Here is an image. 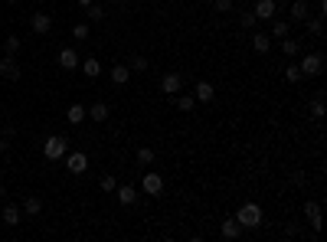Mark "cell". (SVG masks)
<instances>
[{
	"label": "cell",
	"mask_w": 327,
	"mask_h": 242,
	"mask_svg": "<svg viewBox=\"0 0 327 242\" xmlns=\"http://www.w3.org/2000/svg\"><path fill=\"white\" fill-rule=\"evenodd\" d=\"M285 79H288L291 85H298V82H301L304 75H301V69H298V66H285Z\"/></svg>",
	"instance_id": "cell-28"
},
{
	"label": "cell",
	"mask_w": 327,
	"mask_h": 242,
	"mask_svg": "<svg viewBox=\"0 0 327 242\" xmlns=\"http://www.w3.org/2000/svg\"><path fill=\"white\" fill-rule=\"evenodd\" d=\"M213 10L216 13H229L232 10V0H213Z\"/></svg>",
	"instance_id": "cell-36"
},
{
	"label": "cell",
	"mask_w": 327,
	"mask_h": 242,
	"mask_svg": "<svg viewBox=\"0 0 327 242\" xmlns=\"http://www.w3.org/2000/svg\"><path fill=\"white\" fill-rule=\"evenodd\" d=\"M268 36H278V39L291 36V20H278V17H272V33H268Z\"/></svg>",
	"instance_id": "cell-18"
},
{
	"label": "cell",
	"mask_w": 327,
	"mask_h": 242,
	"mask_svg": "<svg viewBox=\"0 0 327 242\" xmlns=\"http://www.w3.org/2000/svg\"><path fill=\"white\" fill-rule=\"evenodd\" d=\"M213 95H216V88H213V82L200 79L197 85H193V99H197V102H203V105H206V102H213Z\"/></svg>",
	"instance_id": "cell-12"
},
{
	"label": "cell",
	"mask_w": 327,
	"mask_h": 242,
	"mask_svg": "<svg viewBox=\"0 0 327 242\" xmlns=\"http://www.w3.org/2000/svg\"><path fill=\"white\" fill-rule=\"evenodd\" d=\"M137 164H141V167L154 164V151H151V148H141V151H137Z\"/></svg>",
	"instance_id": "cell-30"
},
{
	"label": "cell",
	"mask_w": 327,
	"mask_h": 242,
	"mask_svg": "<svg viewBox=\"0 0 327 242\" xmlns=\"http://www.w3.org/2000/svg\"><path fill=\"white\" fill-rule=\"evenodd\" d=\"M85 118H88L85 105H79V102H72V105H69V112H66V121H69V124H82Z\"/></svg>",
	"instance_id": "cell-17"
},
{
	"label": "cell",
	"mask_w": 327,
	"mask_h": 242,
	"mask_svg": "<svg viewBox=\"0 0 327 242\" xmlns=\"http://www.w3.org/2000/svg\"><path fill=\"white\" fill-rule=\"evenodd\" d=\"M43 154H46V161H62V157L69 154V141L62 134H53V137H46V144H43Z\"/></svg>",
	"instance_id": "cell-2"
},
{
	"label": "cell",
	"mask_w": 327,
	"mask_h": 242,
	"mask_svg": "<svg viewBox=\"0 0 327 242\" xmlns=\"http://www.w3.org/2000/svg\"><path fill=\"white\" fill-rule=\"evenodd\" d=\"M298 53H301V43H298V39H291V36H285L282 39V56H298Z\"/></svg>",
	"instance_id": "cell-26"
},
{
	"label": "cell",
	"mask_w": 327,
	"mask_h": 242,
	"mask_svg": "<svg viewBox=\"0 0 327 242\" xmlns=\"http://www.w3.org/2000/svg\"><path fill=\"white\" fill-rule=\"evenodd\" d=\"M72 36L75 39H88V23H75L72 26Z\"/></svg>",
	"instance_id": "cell-35"
},
{
	"label": "cell",
	"mask_w": 327,
	"mask_h": 242,
	"mask_svg": "<svg viewBox=\"0 0 327 242\" xmlns=\"http://www.w3.org/2000/svg\"><path fill=\"white\" fill-rule=\"evenodd\" d=\"M30 26H33V33H36V36H46V33L53 30V17L46 10H36L30 17Z\"/></svg>",
	"instance_id": "cell-6"
},
{
	"label": "cell",
	"mask_w": 327,
	"mask_h": 242,
	"mask_svg": "<svg viewBox=\"0 0 327 242\" xmlns=\"http://www.w3.org/2000/svg\"><path fill=\"white\" fill-rule=\"evenodd\" d=\"M0 219H4L7 226H20V206L17 203H7L4 213H0Z\"/></svg>",
	"instance_id": "cell-21"
},
{
	"label": "cell",
	"mask_w": 327,
	"mask_h": 242,
	"mask_svg": "<svg viewBox=\"0 0 327 242\" xmlns=\"http://www.w3.org/2000/svg\"><path fill=\"white\" fill-rule=\"evenodd\" d=\"M85 17H88V20H102V17H105V10H102L99 4H88V7H85Z\"/></svg>",
	"instance_id": "cell-32"
},
{
	"label": "cell",
	"mask_w": 327,
	"mask_h": 242,
	"mask_svg": "<svg viewBox=\"0 0 327 242\" xmlns=\"http://www.w3.org/2000/svg\"><path fill=\"white\" fill-rule=\"evenodd\" d=\"M170 102L180 108V112H193V105H197V99H193V95H180V92L170 95Z\"/></svg>",
	"instance_id": "cell-24"
},
{
	"label": "cell",
	"mask_w": 327,
	"mask_h": 242,
	"mask_svg": "<svg viewBox=\"0 0 327 242\" xmlns=\"http://www.w3.org/2000/svg\"><path fill=\"white\" fill-rule=\"evenodd\" d=\"M0 75H4V79H10V82H17L20 79V62L10 56V53H7L4 59H0Z\"/></svg>",
	"instance_id": "cell-8"
},
{
	"label": "cell",
	"mask_w": 327,
	"mask_h": 242,
	"mask_svg": "<svg viewBox=\"0 0 327 242\" xmlns=\"http://www.w3.org/2000/svg\"><path fill=\"white\" fill-rule=\"evenodd\" d=\"M75 4H79V7H88V4H95V0H75Z\"/></svg>",
	"instance_id": "cell-37"
},
{
	"label": "cell",
	"mask_w": 327,
	"mask_h": 242,
	"mask_svg": "<svg viewBox=\"0 0 327 242\" xmlns=\"http://www.w3.org/2000/svg\"><path fill=\"white\" fill-rule=\"evenodd\" d=\"M4 50L10 53V56H13V53H20V36H7L4 39Z\"/></svg>",
	"instance_id": "cell-33"
},
{
	"label": "cell",
	"mask_w": 327,
	"mask_h": 242,
	"mask_svg": "<svg viewBox=\"0 0 327 242\" xmlns=\"http://www.w3.org/2000/svg\"><path fill=\"white\" fill-rule=\"evenodd\" d=\"M23 213L26 216H39V213H43V200L39 197H26L23 200Z\"/></svg>",
	"instance_id": "cell-25"
},
{
	"label": "cell",
	"mask_w": 327,
	"mask_h": 242,
	"mask_svg": "<svg viewBox=\"0 0 327 242\" xmlns=\"http://www.w3.org/2000/svg\"><path fill=\"white\" fill-rule=\"evenodd\" d=\"M115 197H118V203H121V206H131L137 200V190L131 183H124V186H115Z\"/></svg>",
	"instance_id": "cell-15"
},
{
	"label": "cell",
	"mask_w": 327,
	"mask_h": 242,
	"mask_svg": "<svg viewBox=\"0 0 327 242\" xmlns=\"http://www.w3.org/2000/svg\"><path fill=\"white\" fill-rule=\"evenodd\" d=\"M7 4H20V0H7Z\"/></svg>",
	"instance_id": "cell-38"
},
{
	"label": "cell",
	"mask_w": 327,
	"mask_h": 242,
	"mask_svg": "<svg viewBox=\"0 0 327 242\" xmlns=\"http://www.w3.org/2000/svg\"><path fill=\"white\" fill-rule=\"evenodd\" d=\"M304 216H308L311 229H314V236H317V229H321V203H317V200H308V203H304Z\"/></svg>",
	"instance_id": "cell-10"
},
{
	"label": "cell",
	"mask_w": 327,
	"mask_h": 242,
	"mask_svg": "<svg viewBox=\"0 0 327 242\" xmlns=\"http://www.w3.org/2000/svg\"><path fill=\"white\" fill-rule=\"evenodd\" d=\"M304 26H308L311 36H317V39L324 36V17H321V13H317V17H308V20H304Z\"/></svg>",
	"instance_id": "cell-22"
},
{
	"label": "cell",
	"mask_w": 327,
	"mask_h": 242,
	"mask_svg": "<svg viewBox=\"0 0 327 242\" xmlns=\"http://www.w3.org/2000/svg\"><path fill=\"white\" fill-rule=\"evenodd\" d=\"M148 66H151V62L144 59V56H131L128 59V69H131V72H148Z\"/></svg>",
	"instance_id": "cell-27"
},
{
	"label": "cell",
	"mask_w": 327,
	"mask_h": 242,
	"mask_svg": "<svg viewBox=\"0 0 327 242\" xmlns=\"http://www.w3.org/2000/svg\"><path fill=\"white\" fill-rule=\"evenodd\" d=\"M288 20H291V23H304V20H308V4H304V0H291Z\"/></svg>",
	"instance_id": "cell-13"
},
{
	"label": "cell",
	"mask_w": 327,
	"mask_h": 242,
	"mask_svg": "<svg viewBox=\"0 0 327 242\" xmlns=\"http://www.w3.org/2000/svg\"><path fill=\"white\" fill-rule=\"evenodd\" d=\"M262 219H265V213H262L259 203H242L239 210H236V223H239L242 229H259Z\"/></svg>",
	"instance_id": "cell-1"
},
{
	"label": "cell",
	"mask_w": 327,
	"mask_h": 242,
	"mask_svg": "<svg viewBox=\"0 0 327 242\" xmlns=\"http://www.w3.org/2000/svg\"><path fill=\"white\" fill-rule=\"evenodd\" d=\"M99 186H102V190H105V193H115V186H118V180H115V177H102V180H99Z\"/></svg>",
	"instance_id": "cell-34"
},
{
	"label": "cell",
	"mask_w": 327,
	"mask_h": 242,
	"mask_svg": "<svg viewBox=\"0 0 327 242\" xmlns=\"http://www.w3.org/2000/svg\"><path fill=\"white\" fill-rule=\"evenodd\" d=\"M79 66H82V72H85V75H88V79H99V75H102V62H99V59H95V56H88V59H82V62H79Z\"/></svg>",
	"instance_id": "cell-20"
},
{
	"label": "cell",
	"mask_w": 327,
	"mask_h": 242,
	"mask_svg": "<svg viewBox=\"0 0 327 242\" xmlns=\"http://www.w3.org/2000/svg\"><path fill=\"white\" fill-rule=\"evenodd\" d=\"M0 197H4V186H0Z\"/></svg>",
	"instance_id": "cell-39"
},
{
	"label": "cell",
	"mask_w": 327,
	"mask_h": 242,
	"mask_svg": "<svg viewBox=\"0 0 327 242\" xmlns=\"http://www.w3.org/2000/svg\"><path fill=\"white\" fill-rule=\"evenodd\" d=\"M85 112H88V118H92V121H108V105H105V102H95V105L92 108H85Z\"/></svg>",
	"instance_id": "cell-23"
},
{
	"label": "cell",
	"mask_w": 327,
	"mask_h": 242,
	"mask_svg": "<svg viewBox=\"0 0 327 242\" xmlns=\"http://www.w3.org/2000/svg\"><path fill=\"white\" fill-rule=\"evenodd\" d=\"M308 112H311V118H324V95H317V99L311 102Z\"/></svg>",
	"instance_id": "cell-29"
},
{
	"label": "cell",
	"mask_w": 327,
	"mask_h": 242,
	"mask_svg": "<svg viewBox=\"0 0 327 242\" xmlns=\"http://www.w3.org/2000/svg\"><path fill=\"white\" fill-rule=\"evenodd\" d=\"M219 232H222V239H242V232H246V229H242V226L236 223V216H232V219H222Z\"/></svg>",
	"instance_id": "cell-14"
},
{
	"label": "cell",
	"mask_w": 327,
	"mask_h": 242,
	"mask_svg": "<svg viewBox=\"0 0 327 242\" xmlns=\"http://www.w3.org/2000/svg\"><path fill=\"white\" fill-rule=\"evenodd\" d=\"M239 23L246 26V30H252V26L259 23V20H255V13H252V10H242V13H239Z\"/></svg>",
	"instance_id": "cell-31"
},
{
	"label": "cell",
	"mask_w": 327,
	"mask_h": 242,
	"mask_svg": "<svg viewBox=\"0 0 327 242\" xmlns=\"http://www.w3.org/2000/svg\"><path fill=\"white\" fill-rule=\"evenodd\" d=\"M252 13H255V20H272L278 13V4H275V0H255Z\"/></svg>",
	"instance_id": "cell-9"
},
{
	"label": "cell",
	"mask_w": 327,
	"mask_h": 242,
	"mask_svg": "<svg viewBox=\"0 0 327 242\" xmlns=\"http://www.w3.org/2000/svg\"><path fill=\"white\" fill-rule=\"evenodd\" d=\"M141 190L148 193V197H161L164 193V177L154 174V170H148V174L141 177Z\"/></svg>",
	"instance_id": "cell-4"
},
{
	"label": "cell",
	"mask_w": 327,
	"mask_h": 242,
	"mask_svg": "<svg viewBox=\"0 0 327 242\" xmlns=\"http://www.w3.org/2000/svg\"><path fill=\"white\" fill-rule=\"evenodd\" d=\"M180 88H183V79H180V72H167L164 79H161V92L170 99V95H177Z\"/></svg>",
	"instance_id": "cell-7"
},
{
	"label": "cell",
	"mask_w": 327,
	"mask_h": 242,
	"mask_svg": "<svg viewBox=\"0 0 327 242\" xmlns=\"http://www.w3.org/2000/svg\"><path fill=\"white\" fill-rule=\"evenodd\" d=\"M79 62H82V56L72 50V46H66V50H59V66L66 69V72H72V69H79Z\"/></svg>",
	"instance_id": "cell-11"
},
{
	"label": "cell",
	"mask_w": 327,
	"mask_h": 242,
	"mask_svg": "<svg viewBox=\"0 0 327 242\" xmlns=\"http://www.w3.org/2000/svg\"><path fill=\"white\" fill-rule=\"evenodd\" d=\"M128 79H131L128 62H118V66H111V82H115V85H128Z\"/></svg>",
	"instance_id": "cell-16"
},
{
	"label": "cell",
	"mask_w": 327,
	"mask_h": 242,
	"mask_svg": "<svg viewBox=\"0 0 327 242\" xmlns=\"http://www.w3.org/2000/svg\"><path fill=\"white\" fill-rule=\"evenodd\" d=\"M252 50L259 53V56H265V53L272 50V36H268V33H255L252 36Z\"/></svg>",
	"instance_id": "cell-19"
},
{
	"label": "cell",
	"mask_w": 327,
	"mask_h": 242,
	"mask_svg": "<svg viewBox=\"0 0 327 242\" xmlns=\"http://www.w3.org/2000/svg\"><path fill=\"white\" fill-rule=\"evenodd\" d=\"M66 167H69V174H85L88 170V154H82V151H69L66 154Z\"/></svg>",
	"instance_id": "cell-5"
},
{
	"label": "cell",
	"mask_w": 327,
	"mask_h": 242,
	"mask_svg": "<svg viewBox=\"0 0 327 242\" xmlns=\"http://www.w3.org/2000/svg\"><path fill=\"white\" fill-rule=\"evenodd\" d=\"M298 69H301V75H321L324 72V53H308L301 62H298Z\"/></svg>",
	"instance_id": "cell-3"
}]
</instances>
